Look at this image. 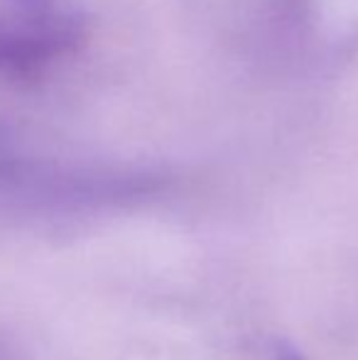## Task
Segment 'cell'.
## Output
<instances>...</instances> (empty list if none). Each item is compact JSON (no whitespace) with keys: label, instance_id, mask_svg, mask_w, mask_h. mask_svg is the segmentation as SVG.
Instances as JSON below:
<instances>
[{"label":"cell","instance_id":"7a4b0ae2","mask_svg":"<svg viewBox=\"0 0 358 360\" xmlns=\"http://www.w3.org/2000/svg\"><path fill=\"white\" fill-rule=\"evenodd\" d=\"M258 5V10H263L272 22L290 25L300 18L302 8H305V0H253Z\"/></svg>","mask_w":358,"mask_h":360},{"label":"cell","instance_id":"277c9868","mask_svg":"<svg viewBox=\"0 0 358 360\" xmlns=\"http://www.w3.org/2000/svg\"><path fill=\"white\" fill-rule=\"evenodd\" d=\"M18 3V8H39V5H47V0H13Z\"/></svg>","mask_w":358,"mask_h":360},{"label":"cell","instance_id":"5b68a950","mask_svg":"<svg viewBox=\"0 0 358 360\" xmlns=\"http://www.w3.org/2000/svg\"><path fill=\"white\" fill-rule=\"evenodd\" d=\"M0 360H15V356L3 346V343H0Z\"/></svg>","mask_w":358,"mask_h":360},{"label":"cell","instance_id":"6da1fadb","mask_svg":"<svg viewBox=\"0 0 358 360\" xmlns=\"http://www.w3.org/2000/svg\"><path fill=\"white\" fill-rule=\"evenodd\" d=\"M84 39L77 15L47 5L0 15V79H25L72 54Z\"/></svg>","mask_w":358,"mask_h":360},{"label":"cell","instance_id":"3957f363","mask_svg":"<svg viewBox=\"0 0 358 360\" xmlns=\"http://www.w3.org/2000/svg\"><path fill=\"white\" fill-rule=\"evenodd\" d=\"M277 360H305V356H300V353L290 346H280L277 348Z\"/></svg>","mask_w":358,"mask_h":360}]
</instances>
